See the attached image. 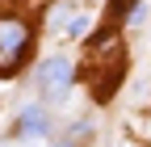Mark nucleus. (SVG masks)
Segmentation results:
<instances>
[{
	"instance_id": "obj_1",
	"label": "nucleus",
	"mask_w": 151,
	"mask_h": 147,
	"mask_svg": "<svg viewBox=\"0 0 151 147\" xmlns=\"http://www.w3.org/2000/svg\"><path fill=\"white\" fill-rule=\"evenodd\" d=\"M34 84L42 88L46 97H63L67 84H71V59L67 55H50V59L34 71Z\"/></svg>"
},
{
	"instance_id": "obj_2",
	"label": "nucleus",
	"mask_w": 151,
	"mask_h": 147,
	"mask_svg": "<svg viewBox=\"0 0 151 147\" xmlns=\"http://www.w3.org/2000/svg\"><path fill=\"white\" fill-rule=\"evenodd\" d=\"M25 46H29V25L21 17H0V59L13 63Z\"/></svg>"
},
{
	"instance_id": "obj_3",
	"label": "nucleus",
	"mask_w": 151,
	"mask_h": 147,
	"mask_svg": "<svg viewBox=\"0 0 151 147\" xmlns=\"http://www.w3.org/2000/svg\"><path fill=\"white\" fill-rule=\"evenodd\" d=\"M21 130H25V135H42V130H46V114H42L38 105H29L25 114H21Z\"/></svg>"
},
{
	"instance_id": "obj_4",
	"label": "nucleus",
	"mask_w": 151,
	"mask_h": 147,
	"mask_svg": "<svg viewBox=\"0 0 151 147\" xmlns=\"http://www.w3.org/2000/svg\"><path fill=\"white\" fill-rule=\"evenodd\" d=\"M55 147H67V143H55Z\"/></svg>"
}]
</instances>
